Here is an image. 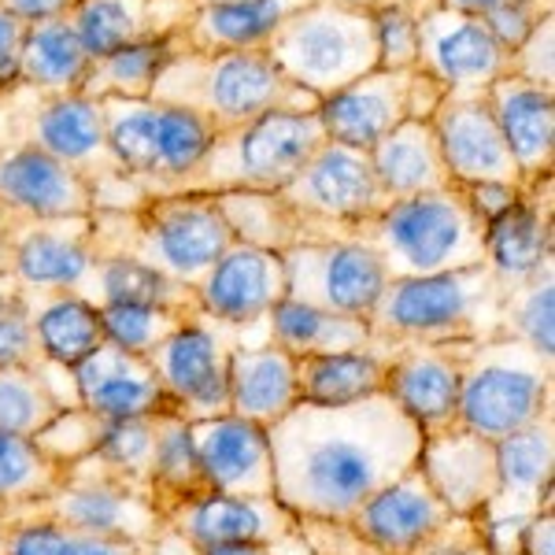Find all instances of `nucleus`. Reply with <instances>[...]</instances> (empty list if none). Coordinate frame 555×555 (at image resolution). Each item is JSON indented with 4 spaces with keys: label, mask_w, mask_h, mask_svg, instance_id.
<instances>
[{
    "label": "nucleus",
    "mask_w": 555,
    "mask_h": 555,
    "mask_svg": "<svg viewBox=\"0 0 555 555\" xmlns=\"http://www.w3.org/2000/svg\"><path fill=\"white\" fill-rule=\"evenodd\" d=\"M0 371H44L34 308L23 289L0 297Z\"/></svg>",
    "instance_id": "8fccbe9b"
},
{
    "label": "nucleus",
    "mask_w": 555,
    "mask_h": 555,
    "mask_svg": "<svg viewBox=\"0 0 555 555\" xmlns=\"http://www.w3.org/2000/svg\"><path fill=\"white\" fill-rule=\"evenodd\" d=\"M374 15V34H378V70H408L415 67L418 49V15L415 8L392 4L378 8Z\"/></svg>",
    "instance_id": "3c124183"
},
{
    "label": "nucleus",
    "mask_w": 555,
    "mask_h": 555,
    "mask_svg": "<svg viewBox=\"0 0 555 555\" xmlns=\"http://www.w3.org/2000/svg\"><path fill=\"white\" fill-rule=\"evenodd\" d=\"M67 478V467L56 463L34 437L0 434V507L20 512L52 496Z\"/></svg>",
    "instance_id": "37998d69"
},
{
    "label": "nucleus",
    "mask_w": 555,
    "mask_h": 555,
    "mask_svg": "<svg viewBox=\"0 0 555 555\" xmlns=\"http://www.w3.org/2000/svg\"><path fill=\"white\" fill-rule=\"evenodd\" d=\"M411 555H492L486 541L481 518H460L452 515L444 526H437Z\"/></svg>",
    "instance_id": "5fc2aeb1"
},
{
    "label": "nucleus",
    "mask_w": 555,
    "mask_h": 555,
    "mask_svg": "<svg viewBox=\"0 0 555 555\" xmlns=\"http://www.w3.org/2000/svg\"><path fill=\"white\" fill-rule=\"evenodd\" d=\"M104 141L115 164L122 167L127 182H149L156 178L159 159V104L156 101H122L107 96L101 101Z\"/></svg>",
    "instance_id": "ea45409f"
},
{
    "label": "nucleus",
    "mask_w": 555,
    "mask_h": 555,
    "mask_svg": "<svg viewBox=\"0 0 555 555\" xmlns=\"http://www.w3.org/2000/svg\"><path fill=\"white\" fill-rule=\"evenodd\" d=\"M190 4L196 12V8H215V4H245V0H190Z\"/></svg>",
    "instance_id": "69168bd1"
},
{
    "label": "nucleus",
    "mask_w": 555,
    "mask_h": 555,
    "mask_svg": "<svg viewBox=\"0 0 555 555\" xmlns=\"http://www.w3.org/2000/svg\"><path fill=\"white\" fill-rule=\"evenodd\" d=\"M263 52L293 86L308 89L322 104L378 70L374 15L337 0H311L278 26Z\"/></svg>",
    "instance_id": "0eeeda50"
},
{
    "label": "nucleus",
    "mask_w": 555,
    "mask_h": 555,
    "mask_svg": "<svg viewBox=\"0 0 555 555\" xmlns=\"http://www.w3.org/2000/svg\"><path fill=\"white\" fill-rule=\"evenodd\" d=\"M156 437H159V415L104 423L101 441H96V449L89 455H93L107 474L122 478L133 489L149 492L152 460H156Z\"/></svg>",
    "instance_id": "49530a36"
},
{
    "label": "nucleus",
    "mask_w": 555,
    "mask_h": 555,
    "mask_svg": "<svg viewBox=\"0 0 555 555\" xmlns=\"http://www.w3.org/2000/svg\"><path fill=\"white\" fill-rule=\"evenodd\" d=\"M389 348L371 345L360 352L300 356L297 360V397L311 408H348L360 400L385 397Z\"/></svg>",
    "instance_id": "72a5a7b5"
},
{
    "label": "nucleus",
    "mask_w": 555,
    "mask_h": 555,
    "mask_svg": "<svg viewBox=\"0 0 555 555\" xmlns=\"http://www.w3.org/2000/svg\"><path fill=\"white\" fill-rule=\"evenodd\" d=\"M190 15V0H78L67 23L89 56H107L122 44L175 38Z\"/></svg>",
    "instance_id": "c85d7f7f"
},
{
    "label": "nucleus",
    "mask_w": 555,
    "mask_h": 555,
    "mask_svg": "<svg viewBox=\"0 0 555 555\" xmlns=\"http://www.w3.org/2000/svg\"><path fill=\"white\" fill-rule=\"evenodd\" d=\"M300 518L274 496H222L204 492L164 518V537L182 541L193 555L211 544H267L297 541Z\"/></svg>",
    "instance_id": "a211bd4d"
},
{
    "label": "nucleus",
    "mask_w": 555,
    "mask_h": 555,
    "mask_svg": "<svg viewBox=\"0 0 555 555\" xmlns=\"http://www.w3.org/2000/svg\"><path fill=\"white\" fill-rule=\"evenodd\" d=\"M437 4L449 8V12H463V15H486L500 0H437Z\"/></svg>",
    "instance_id": "680f3d73"
},
{
    "label": "nucleus",
    "mask_w": 555,
    "mask_h": 555,
    "mask_svg": "<svg viewBox=\"0 0 555 555\" xmlns=\"http://www.w3.org/2000/svg\"><path fill=\"white\" fill-rule=\"evenodd\" d=\"M78 0H0L4 12H12L15 20L30 23H44V20H64V15L75 8Z\"/></svg>",
    "instance_id": "bf43d9fd"
},
{
    "label": "nucleus",
    "mask_w": 555,
    "mask_h": 555,
    "mask_svg": "<svg viewBox=\"0 0 555 555\" xmlns=\"http://www.w3.org/2000/svg\"><path fill=\"white\" fill-rule=\"evenodd\" d=\"M415 67L434 78L444 93H486L492 82L512 75V56L489 38L478 15L449 12L434 4L418 15Z\"/></svg>",
    "instance_id": "dca6fc26"
},
{
    "label": "nucleus",
    "mask_w": 555,
    "mask_h": 555,
    "mask_svg": "<svg viewBox=\"0 0 555 555\" xmlns=\"http://www.w3.org/2000/svg\"><path fill=\"white\" fill-rule=\"evenodd\" d=\"M208 492L222 496H274L271 434L237 415L190 423Z\"/></svg>",
    "instance_id": "b1692460"
},
{
    "label": "nucleus",
    "mask_w": 555,
    "mask_h": 555,
    "mask_svg": "<svg viewBox=\"0 0 555 555\" xmlns=\"http://www.w3.org/2000/svg\"><path fill=\"white\" fill-rule=\"evenodd\" d=\"M12 278L26 293H78L93 271V215L89 219H30L8 211Z\"/></svg>",
    "instance_id": "f3484780"
},
{
    "label": "nucleus",
    "mask_w": 555,
    "mask_h": 555,
    "mask_svg": "<svg viewBox=\"0 0 555 555\" xmlns=\"http://www.w3.org/2000/svg\"><path fill=\"white\" fill-rule=\"evenodd\" d=\"M470 345H397L389 348L385 397L423 429V437L460 426V385Z\"/></svg>",
    "instance_id": "6ab92c4d"
},
{
    "label": "nucleus",
    "mask_w": 555,
    "mask_h": 555,
    "mask_svg": "<svg viewBox=\"0 0 555 555\" xmlns=\"http://www.w3.org/2000/svg\"><path fill=\"white\" fill-rule=\"evenodd\" d=\"M208 481H204L201 460L193 449L190 423L178 415H159V437H156V460L149 474V500L156 504L159 518H167L190 500L204 496Z\"/></svg>",
    "instance_id": "58836bf2"
},
{
    "label": "nucleus",
    "mask_w": 555,
    "mask_h": 555,
    "mask_svg": "<svg viewBox=\"0 0 555 555\" xmlns=\"http://www.w3.org/2000/svg\"><path fill=\"white\" fill-rule=\"evenodd\" d=\"M70 378H75L78 389V408H86L101 423L175 415L149 356H133L119 345L104 341L86 363L70 371Z\"/></svg>",
    "instance_id": "5701e85b"
},
{
    "label": "nucleus",
    "mask_w": 555,
    "mask_h": 555,
    "mask_svg": "<svg viewBox=\"0 0 555 555\" xmlns=\"http://www.w3.org/2000/svg\"><path fill=\"white\" fill-rule=\"evenodd\" d=\"M455 190H460L463 204H467L481 227L496 222L500 215H507L522 201V185L515 182H467V185H455Z\"/></svg>",
    "instance_id": "6e6d98bb"
},
{
    "label": "nucleus",
    "mask_w": 555,
    "mask_h": 555,
    "mask_svg": "<svg viewBox=\"0 0 555 555\" xmlns=\"http://www.w3.org/2000/svg\"><path fill=\"white\" fill-rule=\"evenodd\" d=\"M234 245L215 196L204 193H152L138 196L133 208L93 211L96 256H130L156 267L175 282L196 285Z\"/></svg>",
    "instance_id": "f03ea898"
},
{
    "label": "nucleus",
    "mask_w": 555,
    "mask_h": 555,
    "mask_svg": "<svg viewBox=\"0 0 555 555\" xmlns=\"http://www.w3.org/2000/svg\"><path fill=\"white\" fill-rule=\"evenodd\" d=\"M271 326V345L285 348L293 360L300 356H334V352H360L371 348V326L366 319L334 315V311H319L297 300H282L267 315Z\"/></svg>",
    "instance_id": "c9c22d12"
},
{
    "label": "nucleus",
    "mask_w": 555,
    "mask_h": 555,
    "mask_svg": "<svg viewBox=\"0 0 555 555\" xmlns=\"http://www.w3.org/2000/svg\"><path fill=\"white\" fill-rule=\"evenodd\" d=\"M0 274L12 278V253H8V215L0 208Z\"/></svg>",
    "instance_id": "e2e57ef3"
},
{
    "label": "nucleus",
    "mask_w": 555,
    "mask_h": 555,
    "mask_svg": "<svg viewBox=\"0 0 555 555\" xmlns=\"http://www.w3.org/2000/svg\"><path fill=\"white\" fill-rule=\"evenodd\" d=\"M0 145H34L82 171L101 190L127 182L122 167L107 152L101 101L82 93H41L12 82L0 93Z\"/></svg>",
    "instance_id": "1a4fd4ad"
},
{
    "label": "nucleus",
    "mask_w": 555,
    "mask_h": 555,
    "mask_svg": "<svg viewBox=\"0 0 555 555\" xmlns=\"http://www.w3.org/2000/svg\"><path fill=\"white\" fill-rule=\"evenodd\" d=\"M4 555H152L141 544L67 530L49 518H12Z\"/></svg>",
    "instance_id": "c03bdc74"
},
{
    "label": "nucleus",
    "mask_w": 555,
    "mask_h": 555,
    "mask_svg": "<svg viewBox=\"0 0 555 555\" xmlns=\"http://www.w3.org/2000/svg\"><path fill=\"white\" fill-rule=\"evenodd\" d=\"M348 237L378 256L389 282L449 274L486 263V245H481L486 227L470 215L455 185L389 201L382 215L356 227Z\"/></svg>",
    "instance_id": "39448f33"
},
{
    "label": "nucleus",
    "mask_w": 555,
    "mask_h": 555,
    "mask_svg": "<svg viewBox=\"0 0 555 555\" xmlns=\"http://www.w3.org/2000/svg\"><path fill=\"white\" fill-rule=\"evenodd\" d=\"M492 119L507 141L522 190L555 171V89L504 75L486 89Z\"/></svg>",
    "instance_id": "bb28decb"
},
{
    "label": "nucleus",
    "mask_w": 555,
    "mask_h": 555,
    "mask_svg": "<svg viewBox=\"0 0 555 555\" xmlns=\"http://www.w3.org/2000/svg\"><path fill=\"white\" fill-rule=\"evenodd\" d=\"M171 52H175V38H156V41L122 44V49L107 52V56H93L78 93L89 96V101H107V96L149 101L152 82H156L159 67L167 64Z\"/></svg>",
    "instance_id": "a19ab883"
},
{
    "label": "nucleus",
    "mask_w": 555,
    "mask_h": 555,
    "mask_svg": "<svg viewBox=\"0 0 555 555\" xmlns=\"http://www.w3.org/2000/svg\"><path fill=\"white\" fill-rule=\"evenodd\" d=\"M159 104V101H156ZM215 141V127L204 122L201 115L185 112V107L159 104V159H156V178L141 182V193L159 190V185L182 178L196 159L208 152Z\"/></svg>",
    "instance_id": "de8ad7c7"
},
{
    "label": "nucleus",
    "mask_w": 555,
    "mask_h": 555,
    "mask_svg": "<svg viewBox=\"0 0 555 555\" xmlns=\"http://www.w3.org/2000/svg\"><path fill=\"white\" fill-rule=\"evenodd\" d=\"M101 322L107 345H119L133 356H149L152 348H159L167 337L196 319H185L178 311L164 308H138V304H104Z\"/></svg>",
    "instance_id": "09e8293b"
},
{
    "label": "nucleus",
    "mask_w": 555,
    "mask_h": 555,
    "mask_svg": "<svg viewBox=\"0 0 555 555\" xmlns=\"http://www.w3.org/2000/svg\"><path fill=\"white\" fill-rule=\"evenodd\" d=\"M515 555H555V512H537L526 522Z\"/></svg>",
    "instance_id": "13d9d810"
},
{
    "label": "nucleus",
    "mask_w": 555,
    "mask_h": 555,
    "mask_svg": "<svg viewBox=\"0 0 555 555\" xmlns=\"http://www.w3.org/2000/svg\"><path fill=\"white\" fill-rule=\"evenodd\" d=\"M285 300V263L278 253L253 245H230L196 285L204 319L219 326H253Z\"/></svg>",
    "instance_id": "4be33fe9"
},
{
    "label": "nucleus",
    "mask_w": 555,
    "mask_h": 555,
    "mask_svg": "<svg viewBox=\"0 0 555 555\" xmlns=\"http://www.w3.org/2000/svg\"><path fill=\"white\" fill-rule=\"evenodd\" d=\"M89 52L64 20H44L26 26L20 75L15 82L41 89V93H78L89 70Z\"/></svg>",
    "instance_id": "e433bc0d"
},
{
    "label": "nucleus",
    "mask_w": 555,
    "mask_h": 555,
    "mask_svg": "<svg viewBox=\"0 0 555 555\" xmlns=\"http://www.w3.org/2000/svg\"><path fill=\"white\" fill-rule=\"evenodd\" d=\"M371 167L385 201H404V196L437 193L452 185L429 119H408L392 133H385L371 149Z\"/></svg>",
    "instance_id": "2f4dec72"
},
{
    "label": "nucleus",
    "mask_w": 555,
    "mask_h": 555,
    "mask_svg": "<svg viewBox=\"0 0 555 555\" xmlns=\"http://www.w3.org/2000/svg\"><path fill=\"white\" fill-rule=\"evenodd\" d=\"M285 300L308 304L334 315L366 319L389 285L378 256L360 241H304L282 253Z\"/></svg>",
    "instance_id": "ddd939ff"
},
{
    "label": "nucleus",
    "mask_w": 555,
    "mask_h": 555,
    "mask_svg": "<svg viewBox=\"0 0 555 555\" xmlns=\"http://www.w3.org/2000/svg\"><path fill=\"white\" fill-rule=\"evenodd\" d=\"M504 285L486 263L429 278H397L366 315L371 341L397 345H481L492 341L504 311Z\"/></svg>",
    "instance_id": "20e7f679"
},
{
    "label": "nucleus",
    "mask_w": 555,
    "mask_h": 555,
    "mask_svg": "<svg viewBox=\"0 0 555 555\" xmlns=\"http://www.w3.org/2000/svg\"><path fill=\"white\" fill-rule=\"evenodd\" d=\"M274 500L308 522H352L371 496L418 463L423 429L371 397L348 408L297 404L271 429Z\"/></svg>",
    "instance_id": "f257e3e1"
},
{
    "label": "nucleus",
    "mask_w": 555,
    "mask_h": 555,
    "mask_svg": "<svg viewBox=\"0 0 555 555\" xmlns=\"http://www.w3.org/2000/svg\"><path fill=\"white\" fill-rule=\"evenodd\" d=\"M548 15H555V0H500L496 8H489L486 15H478L481 26L489 30V38L515 56L522 49V41L541 26Z\"/></svg>",
    "instance_id": "603ef678"
},
{
    "label": "nucleus",
    "mask_w": 555,
    "mask_h": 555,
    "mask_svg": "<svg viewBox=\"0 0 555 555\" xmlns=\"http://www.w3.org/2000/svg\"><path fill=\"white\" fill-rule=\"evenodd\" d=\"M26 41V23L0 8V86H12L20 75V56Z\"/></svg>",
    "instance_id": "4d7b16f0"
},
{
    "label": "nucleus",
    "mask_w": 555,
    "mask_h": 555,
    "mask_svg": "<svg viewBox=\"0 0 555 555\" xmlns=\"http://www.w3.org/2000/svg\"><path fill=\"white\" fill-rule=\"evenodd\" d=\"M8 526H12V515H8V507H0V555H4L8 544Z\"/></svg>",
    "instance_id": "0e129e2a"
},
{
    "label": "nucleus",
    "mask_w": 555,
    "mask_h": 555,
    "mask_svg": "<svg viewBox=\"0 0 555 555\" xmlns=\"http://www.w3.org/2000/svg\"><path fill=\"white\" fill-rule=\"evenodd\" d=\"M444 101V89L426 78L418 67L408 70H371L360 82L319 104V122L326 141L371 152L385 133L408 119H429Z\"/></svg>",
    "instance_id": "f8f14e48"
},
{
    "label": "nucleus",
    "mask_w": 555,
    "mask_h": 555,
    "mask_svg": "<svg viewBox=\"0 0 555 555\" xmlns=\"http://www.w3.org/2000/svg\"><path fill=\"white\" fill-rule=\"evenodd\" d=\"M149 101L185 107L215 133L245 127L271 112H319L308 89L293 86L267 52H185L175 49L152 82Z\"/></svg>",
    "instance_id": "7ed1b4c3"
},
{
    "label": "nucleus",
    "mask_w": 555,
    "mask_h": 555,
    "mask_svg": "<svg viewBox=\"0 0 555 555\" xmlns=\"http://www.w3.org/2000/svg\"><path fill=\"white\" fill-rule=\"evenodd\" d=\"M500 489L486 507L481 526L492 555H515L518 537L537 512H552V474H555V415L541 418L522 434L496 441Z\"/></svg>",
    "instance_id": "4468645a"
},
{
    "label": "nucleus",
    "mask_w": 555,
    "mask_h": 555,
    "mask_svg": "<svg viewBox=\"0 0 555 555\" xmlns=\"http://www.w3.org/2000/svg\"><path fill=\"white\" fill-rule=\"evenodd\" d=\"M496 337H512L555 363V263L541 267L533 278L507 285Z\"/></svg>",
    "instance_id": "79ce46f5"
},
{
    "label": "nucleus",
    "mask_w": 555,
    "mask_h": 555,
    "mask_svg": "<svg viewBox=\"0 0 555 555\" xmlns=\"http://www.w3.org/2000/svg\"><path fill=\"white\" fill-rule=\"evenodd\" d=\"M311 0H245V4H215L178 26L175 49L185 52H263L289 15Z\"/></svg>",
    "instance_id": "c756f323"
},
{
    "label": "nucleus",
    "mask_w": 555,
    "mask_h": 555,
    "mask_svg": "<svg viewBox=\"0 0 555 555\" xmlns=\"http://www.w3.org/2000/svg\"><path fill=\"white\" fill-rule=\"evenodd\" d=\"M215 204H219L237 245H253L282 256L311 241L308 222L282 201V193H222L215 196Z\"/></svg>",
    "instance_id": "4c0bfd02"
},
{
    "label": "nucleus",
    "mask_w": 555,
    "mask_h": 555,
    "mask_svg": "<svg viewBox=\"0 0 555 555\" xmlns=\"http://www.w3.org/2000/svg\"><path fill=\"white\" fill-rule=\"evenodd\" d=\"M326 133L315 112H271L245 127L215 133L201 159L175 182L152 193H278L311 159Z\"/></svg>",
    "instance_id": "423d86ee"
},
{
    "label": "nucleus",
    "mask_w": 555,
    "mask_h": 555,
    "mask_svg": "<svg viewBox=\"0 0 555 555\" xmlns=\"http://www.w3.org/2000/svg\"><path fill=\"white\" fill-rule=\"evenodd\" d=\"M512 75L526 78V82H533V86L555 89V15H548V20L522 41V49L512 56Z\"/></svg>",
    "instance_id": "864d4df0"
},
{
    "label": "nucleus",
    "mask_w": 555,
    "mask_h": 555,
    "mask_svg": "<svg viewBox=\"0 0 555 555\" xmlns=\"http://www.w3.org/2000/svg\"><path fill=\"white\" fill-rule=\"evenodd\" d=\"M418 470L426 474L437 500L460 518H481L500 489L496 444L463 426L423 437Z\"/></svg>",
    "instance_id": "393cba45"
},
{
    "label": "nucleus",
    "mask_w": 555,
    "mask_h": 555,
    "mask_svg": "<svg viewBox=\"0 0 555 555\" xmlns=\"http://www.w3.org/2000/svg\"><path fill=\"white\" fill-rule=\"evenodd\" d=\"M0 208L30 219H89L101 190L34 145H0Z\"/></svg>",
    "instance_id": "aec40b11"
},
{
    "label": "nucleus",
    "mask_w": 555,
    "mask_h": 555,
    "mask_svg": "<svg viewBox=\"0 0 555 555\" xmlns=\"http://www.w3.org/2000/svg\"><path fill=\"white\" fill-rule=\"evenodd\" d=\"M449 518L452 512L437 500V492L429 489L426 474L415 463L404 478H397L378 496L366 500L348 526L360 541L378 548L382 555H411Z\"/></svg>",
    "instance_id": "a878e982"
},
{
    "label": "nucleus",
    "mask_w": 555,
    "mask_h": 555,
    "mask_svg": "<svg viewBox=\"0 0 555 555\" xmlns=\"http://www.w3.org/2000/svg\"><path fill=\"white\" fill-rule=\"evenodd\" d=\"M555 363L512 337L467 348L460 385V423L486 441H504L552 415Z\"/></svg>",
    "instance_id": "6e6552de"
},
{
    "label": "nucleus",
    "mask_w": 555,
    "mask_h": 555,
    "mask_svg": "<svg viewBox=\"0 0 555 555\" xmlns=\"http://www.w3.org/2000/svg\"><path fill=\"white\" fill-rule=\"evenodd\" d=\"M278 548H267V544H211V548H201L196 555H278Z\"/></svg>",
    "instance_id": "052dcab7"
},
{
    "label": "nucleus",
    "mask_w": 555,
    "mask_h": 555,
    "mask_svg": "<svg viewBox=\"0 0 555 555\" xmlns=\"http://www.w3.org/2000/svg\"><path fill=\"white\" fill-rule=\"evenodd\" d=\"M486 267L500 285H518L555 259V222H552V178L526 185L522 201L507 215L486 227Z\"/></svg>",
    "instance_id": "cd10ccee"
},
{
    "label": "nucleus",
    "mask_w": 555,
    "mask_h": 555,
    "mask_svg": "<svg viewBox=\"0 0 555 555\" xmlns=\"http://www.w3.org/2000/svg\"><path fill=\"white\" fill-rule=\"evenodd\" d=\"M12 518H49L67 530L93 533V537H115V541H130L141 548H156L164 537V518L156 504L149 500L145 489H133L122 478L107 474L93 455L78 460L67 467V478L52 496L38 500L20 512H8Z\"/></svg>",
    "instance_id": "9b49d317"
},
{
    "label": "nucleus",
    "mask_w": 555,
    "mask_h": 555,
    "mask_svg": "<svg viewBox=\"0 0 555 555\" xmlns=\"http://www.w3.org/2000/svg\"><path fill=\"white\" fill-rule=\"evenodd\" d=\"M64 411V400L44 382V371H0V434L38 437Z\"/></svg>",
    "instance_id": "a18cd8bd"
},
{
    "label": "nucleus",
    "mask_w": 555,
    "mask_h": 555,
    "mask_svg": "<svg viewBox=\"0 0 555 555\" xmlns=\"http://www.w3.org/2000/svg\"><path fill=\"white\" fill-rule=\"evenodd\" d=\"M278 193L308 222L311 241H345L389 204L374 178L371 152L341 141H322Z\"/></svg>",
    "instance_id": "9d476101"
},
{
    "label": "nucleus",
    "mask_w": 555,
    "mask_h": 555,
    "mask_svg": "<svg viewBox=\"0 0 555 555\" xmlns=\"http://www.w3.org/2000/svg\"><path fill=\"white\" fill-rule=\"evenodd\" d=\"M297 404V360L285 348L267 341L230 352V415L271 429Z\"/></svg>",
    "instance_id": "7c9ffc66"
},
{
    "label": "nucleus",
    "mask_w": 555,
    "mask_h": 555,
    "mask_svg": "<svg viewBox=\"0 0 555 555\" xmlns=\"http://www.w3.org/2000/svg\"><path fill=\"white\" fill-rule=\"evenodd\" d=\"M230 348L211 319H196L149 352V363L185 423L230 415Z\"/></svg>",
    "instance_id": "2eb2a0df"
},
{
    "label": "nucleus",
    "mask_w": 555,
    "mask_h": 555,
    "mask_svg": "<svg viewBox=\"0 0 555 555\" xmlns=\"http://www.w3.org/2000/svg\"><path fill=\"white\" fill-rule=\"evenodd\" d=\"M78 297H86L96 308H104V304H138V308H164L178 311L185 319H204L201 304H196V289L130 256H96Z\"/></svg>",
    "instance_id": "473e14b6"
},
{
    "label": "nucleus",
    "mask_w": 555,
    "mask_h": 555,
    "mask_svg": "<svg viewBox=\"0 0 555 555\" xmlns=\"http://www.w3.org/2000/svg\"><path fill=\"white\" fill-rule=\"evenodd\" d=\"M4 89H8V86H0V93H4Z\"/></svg>",
    "instance_id": "338daca9"
},
{
    "label": "nucleus",
    "mask_w": 555,
    "mask_h": 555,
    "mask_svg": "<svg viewBox=\"0 0 555 555\" xmlns=\"http://www.w3.org/2000/svg\"><path fill=\"white\" fill-rule=\"evenodd\" d=\"M38 297L41 304L30 300V308L44 363L75 371L78 363H86L104 345L101 308L78 297V293H38Z\"/></svg>",
    "instance_id": "f704fd0d"
},
{
    "label": "nucleus",
    "mask_w": 555,
    "mask_h": 555,
    "mask_svg": "<svg viewBox=\"0 0 555 555\" xmlns=\"http://www.w3.org/2000/svg\"><path fill=\"white\" fill-rule=\"evenodd\" d=\"M429 127L437 133V145H441V159L452 185H467V182L522 185L504 133H500L496 119H492L486 93H463V96L444 93V101L429 115Z\"/></svg>",
    "instance_id": "412c9836"
}]
</instances>
